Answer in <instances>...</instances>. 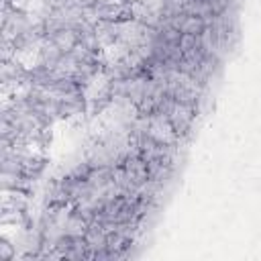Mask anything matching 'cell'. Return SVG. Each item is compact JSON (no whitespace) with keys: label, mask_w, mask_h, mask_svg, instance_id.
Wrapping results in <instances>:
<instances>
[{"label":"cell","mask_w":261,"mask_h":261,"mask_svg":"<svg viewBox=\"0 0 261 261\" xmlns=\"http://www.w3.org/2000/svg\"><path fill=\"white\" fill-rule=\"evenodd\" d=\"M15 257H17V243H13L7 237H3V241H0V259L11 261Z\"/></svg>","instance_id":"1"}]
</instances>
